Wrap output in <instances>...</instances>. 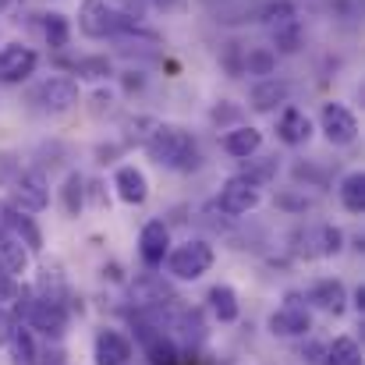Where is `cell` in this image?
I'll return each instance as SVG.
<instances>
[{
	"label": "cell",
	"mask_w": 365,
	"mask_h": 365,
	"mask_svg": "<svg viewBox=\"0 0 365 365\" xmlns=\"http://www.w3.org/2000/svg\"><path fill=\"white\" fill-rule=\"evenodd\" d=\"M145 153H149V160L153 163H160V167H170V170H181V174H188V170H195L199 167V145H195V138H192V131H185V128H178V124H153V131L145 135Z\"/></svg>",
	"instance_id": "1"
},
{
	"label": "cell",
	"mask_w": 365,
	"mask_h": 365,
	"mask_svg": "<svg viewBox=\"0 0 365 365\" xmlns=\"http://www.w3.org/2000/svg\"><path fill=\"white\" fill-rule=\"evenodd\" d=\"M213 259H217L213 245L202 242V238H188V242H181L178 248L167 252L163 266H167V273L174 280H199V277H206L213 269Z\"/></svg>",
	"instance_id": "2"
},
{
	"label": "cell",
	"mask_w": 365,
	"mask_h": 365,
	"mask_svg": "<svg viewBox=\"0 0 365 365\" xmlns=\"http://www.w3.org/2000/svg\"><path fill=\"white\" fill-rule=\"evenodd\" d=\"M259 202H262L259 185H255V181H248L245 174H235V178H227V181H224V188H220V195H217V202H213V206H217L224 217L238 220V217H245V213H252Z\"/></svg>",
	"instance_id": "3"
},
{
	"label": "cell",
	"mask_w": 365,
	"mask_h": 365,
	"mask_svg": "<svg viewBox=\"0 0 365 365\" xmlns=\"http://www.w3.org/2000/svg\"><path fill=\"white\" fill-rule=\"evenodd\" d=\"M7 188H11V206L21 213H43L50 206V185L43 170H21Z\"/></svg>",
	"instance_id": "4"
},
{
	"label": "cell",
	"mask_w": 365,
	"mask_h": 365,
	"mask_svg": "<svg viewBox=\"0 0 365 365\" xmlns=\"http://www.w3.org/2000/svg\"><path fill=\"white\" fill-rule=\"evenodd\" d=\"M25 327L50 337V341H61L68 334V305L64 302H50V298H32L29 302V312H25Z\"/></svg>",
	"instance_id": "5"
},
{
	"label": "cell",
	"mask_w": 365,
	"mask_h": 365,
	"mask_svg": "<svg viewBox=\"0 0 365 365\" xmlns=\"http://www.w3.org/2000/svg\"><path fill=\"white\" fill-rule=\"evenodd\" d=\"M32 100L39 103L43 114H68V110L78 103V82H75L71 75H53V78H46V82L36 89Z\"/></svg>",
	"instance_id": "6"
},
{
	"label": "cell",
	"mask_w": 365,
	"mask_h": 365,
	"mask_svg": "<svg viewBox=\"0 0 365 365\" xmlns=\"http://www.w3.org/2000/svg\"><path fill=\"white\" fill-rule=\"evenodd\" d=\"M319 128L330 145H351L359 138V118L344 103H323L319 110Z\"/></svg>",
	"instance_id": "7"
},
{
	"label": "cell",
	"mask_w": 365,
	"mask_h": 365,
	"mask_svg": "<svg viewBox=\"0 0 365 365\" xmlns=\"http://www.w3.org/2000/svg\"><path fill=\"white\" fill-rule=\"evenodd\" d=\"M178 294L170 291V284L160 277V273H142L135 284H131V305L135 312H149V309H160L167 302H174Z\"/></svg>",
	"instance_id": "8"
},
{
	"label": "cell",
	"mask_w": 365,
	"mask_h": 365,
	"mask_svg": "<svg viewBox=\"0 0 365 365\" xmlns=\"http://www.w3.org/2000/svg\"><path fill=\"white\" fill-rule=\"evenodd\" d=\"M36 64L39 57L32 46H21V43L0 46V82H25L36 71Z\"/></svg>",
	"instance_id": "9"
},
{
	"label": "cell",
	"mask_w": 365,
	"mask_h": 365,
	"mask_svg": "<svg viewBox=\"0 0 365 365\" xmlns=\"http://www.w3.org/2000/svg\"><path fill=\"white\" fill-rule=\"evenodd\" d=\"M167 252H170V227L163 220H149L142 227V235H138V255H142V262L149 269H156V266H163Z\"/></svg>",
	"instance_id": "10"
},
{
	"label": "cell",
	"mask_w": 365,
	"mask_h": 365,
	"mask_svg": "<svg viewBox=\"0 0 365 365\" xmlns=\"http://www.w3.org/2000/svg\"><path fill=\"white\" fill-rule=\"evenodd\" d=\"M269 334L273 337H309L312 334V316L309 309H302L298 302H287L284 309H277L269 316Z\"/></svg>",
	"instance_id": "11"
},
{
	"label": "cell",
	"mask_w": 365,
	"mask_h": 365,
	"mask_svg": "<svg viewBox=\"0 0 365 365\" xmlns=\"http://www.w3.org/2000/svg\"><path fill=\"white\" fill-rule=\"evenodd\" d=\"M287 100H291V86H287L284 78H277V75L259 78V82L252 86V93H248V107L259 110V114H269V110L284 107Z\"/></svg>",
	"instance_id": "12"
},
{
	"label": "cell",
	"mask_w": 365,
	"mask_h": 365,
	"mask_svg": "<svg viewBox=\"0 0 365 365\" xmlns=\"http://www.w3.org/2000/svg\"><path fill=\"white\" fill-rule=\"evenodd\" d=\"M0 227H4L7 235H14L29 252H39V248H43V235H39V227L32 224V213H21V210H14L11 202L0 206Z\"/></svg>",
	"instance_id": "13"
},
{
	"label": "cell",
	"mask_w": 365,
	"mask_h": 365,
	"mask_svg": "<svg viewBox=\"0 0 365 365\" xmlns=\"http://www.w3.org/2000/svg\"><path fill=\"white\" fill-rule=\"evenodd\" d=\"M93 359L96 365H128L131 362V341L124 337L121 330H100L96 344H93Z\"/></svg>",
	"instance_id": "14"
},
{
	"label": "cell",
	"mask_w": 365,
	"mask_h": 365,
	"mask_svg": "<svg viewBox=\"0 0 365 365\" xmlns=\"http://www.w3.org/2000/svg\"><path fill=\"white\" fill-rule=\"evenodd\" d=\"M309 302L319 305V309L330 312V316H344V309H348V287H344V280H337V277L316 280V284L309 287Z\"/></svg>",
	"instance_id": "15"
},
{
	"label": "cell",
	"mask_w": 365,
	"mask_h": 365,
	"mask_svg": "<svg viewBox=\"0 0 365 365\" xmlns=\"http://www.w3.org/2000/svg\"><path fill=\"white\" fill-rule=\"evenodd\" d=\"M277 138H280L284 145H305V142L312 138V121H309V114L298 110V107H284L280 118H277Z\"/></svg>",
	"instance_id": "16"
},
{
	"label": "cell",
	"mask_w": 365,
	"mask_h": 365,
	"mask_svg": "<svg viewBox=\"0 0 365 365\" xmlns=\"http://www.w3.org/2000/svg\"><path fill=\"white\" fill-rule=\"evenodd\" d=\"M220 145H224V153H227V156H235V160H248V156H255V153L262 149V131H259V128H252V124H235V128L220 138Z\"/></svg>",
	"instance_id": "17"
},
{
	"label": "cell",
	"mask_w": 365,
	"mask_h": 365,
	"mask_svg": "<svg viewBox=\"0 0 365 365\" xmlns=\"http://www.w3.org/2000/svg\"><path fill=\"white\" fill-rule=\"evenodd\" d=\"M114 188H118V199L128 202V206H142L145 199H149V181H145V174L138 170V167H118V174H114Z\"/></svg>",
	"instance_id": "18"
},
{
	"label": "cell",
	"mask_w": 365,
	"mask_h": 365,
	"mask_svg": "<svg viewBox=\"0 0 365 365\" xmlns=\"http://www.w3.org/2000/svg\"><path fill=\"white\" fill-rule=\"evenodd\" d=\"M0 269L7 277H21L29 269V248L7 231H0Z\"/></svg>",
	"instance_id": "19"
},
{
	"label": "cell",
	"mask_w": 365,
	"mask_h": 365,
	"mask_svg": "<svg viewBox=\"0 0 365 365\" xmlns=\"http://www.w3.org/2000/svg\"><path fill=\"white\" fill-rule=\"evenodd\" d=\"M7 348H11V365H39V344H36V337L25 323L14 327Z\"/></svg>",
	"instance_id": "20"
},
{
	"label": "cell",
	"mask_w": 365,
	"mask_h": 365,
	"mask_svg": "<svg viewBox=\"0 0 365 365\" xmlns=\"http://www.w3.org/2000/svg\"><path fill=\"white\" fill-rule=\"evenodd\" d=\"M210 312L220 319V323H238V316H242V305H238V294H235V287H227V284H217V287H210Z\"/></svg>",
	"instance_id": "21"
},
{
	"label": "cell",
	"mask_w": 365,
	"mask_h": 365,
	"mask_svg": "<svg viewBox=\"0 0 365 365\" xmlns=\"http://www.w3.org/2000/svg\"><path fill=\"white\" fill-rule=\"evenodd\" d=\"M323 365H362V348L355 337H334L323 351Z\"/></svg>",
	"instance_id": "22"
},
{
	"label": "cell",
	"mask_w": 365,
	"mask_h": 365,
	"mask_svg": "<svg viewBox=\"0 0 365 365\" xmlns=\"http://www.w3.org/2000/svg\"><path fill=\"white\" fill-rule=\"evenodd\" d=\"M36 298H50V302H71V291H68V280L61 269H43L39 280H36Z\"/></svg>",
	"instance_id": "23"
},
{
	"label": "cell",
	"mask_w": 365,
	"mask_h": 365,
	"mask_svg": "<svg viewBox=\"0 0 365 365\" xmlns=\"http://www.w3.org/2000/svg\"><path fill=\"white\" fill-rule=\"evenodd\" d=\"M341 206L348 210V213H362L365 210V174L362 170H351V174H344V181H341Z\"/></svg>",
	"instance_id": "24"
},
{
	"label": "cell",
	"mask_w": 365,
	"mask_h": 365,
	"mask_svg": "<svg viewBox=\"0 0 365 365\" xmlns=\"http://www.w3.org/2000/svg\"><path fill=\"white\" fill-rule=\"evenodd\" d=\"M242 75H259V78L277 75V50H269V46H255V50H248L245 61H242Z\"/></svg>",
	"instance_id": "25"
},
{
	"label": "cell",
	"mask_w": 365,
	"mask_h": 365,
	"mask_svg": "<svg viewBox=\"0 0 365 365\" xmlns=\"http://www.w3.org/2000/svg\"><path fill=\"white\" fill-rule=\"evenodd\" d=\"M269 36H273V43H277V53H298L302 43H305V32H302V21H298V18H294V21H284V25H277V29H269Z\"/></svg>",
	"instance_id": "26"
},
{
	"label": "cell",
	"mask_w": 365,
	"mask_h": 365,
	"mask_svg": "<svg viewBox=\"0 0 365 365\" xmlns=\"http://www.w3.org/2000/svg\"><path fill=\"white\" fill-rule=\"evenodd\" d=\"M43 32H46V43H50L53 50H64L68 39H71V25H68V18H64L61 11H50V14L43 18Z\"/></svg>",
	"instance_id": "27"
},
{
	"label": "cell",
	"mask_w": 365,
	"mask_h": 365,
	"mask_svg": "<svg viewBox=\"0 0 365 365\" xmlns=\"http://www.w3.org/2000/svg\"><path fill=\"white\" fill-rule=\"evenodd\" d=\"M61 202H64V213L68 217H78V210L86 206V181L78 174H68V181L61 188Z\"/></svg>",
	"instance_id": "28"
},
{
	"label": "cell",
	"mask_w": 365,
	"mask_h": 365,
	"mask_svg": "<svg viewBox=\"0 0 365 365\" xmlns=\"http://www.w3.org/2000/svg\"><path fill=\"white\" fill-rule=\"evenodd\" d=\"M262 25L266 29H277V25H284V21H294L298 18V11H294V4L291 0H273V4H266L262 7Z\"/></svg>",
	"instance_id": "29"
},
{
	"label": "cell",
	"mask_w": 365,
	"mask_h": 365,
	"mask_svg": "<svg viewBox=\"0 0 365 365\" xmlns=\"http://www.w3.org/2000/svg\"><path fill=\"white\" fill-rule=\"evenodd\" d=\"M75 75H78V78H93V82H100V78H110L114 68H110L107 57H82V61H75Z\"/></svg>",
	"instance_id": "30"
},
{
	"label": "cell",
	"mask_w": 365,
	"mask_h": 365,
	"mask_svg": "<svg viewBox=\"0 0 365 365\" xmlns=\"http://www.w3.org/2000/svg\"><path fill=\"white\" fill-rule=\"evenodd\" d=\"M277 170H280V163H277V156H262V160H255V163H248L242 174L248 178V181H255L259 188L262 185H269L273 178H277Z\"/></svg>",
	"instance_id": "31"
},
{
	"label": "cell",
	"mask_w": 365,
	"mask_h": 365,
	"mask_svg": "<svg viewBox=\"0 0 365 365\" xmlns=\"http://www.w3.org/2000/svg\"><path fill=\"white\" fill-rule=\"evenodd\" d=\"M210 121L217 124V128H227V124L242 121V110H238L235 103H227V100H224V103H217V107L210 110Z\"/></svg>",
	"instance_id": "32"
},
{
	"label": "cell",
	"mask_w": 365,
	"mask_h": 365,
	"mask_svg": "<svg viewBox=\"0 0 365 365\" xmlns=\"http://www.w3.org/2000/svg\"><path fill=\"white\" fill-rule=\"evenodd\" d=\"M18 174H21L18 156H14V153H0V188H7V185H11Z\"/></svg>",
	"instance_id": "33"
},
{
	"label": "cell",
	"mask_w": 365,
	"mask_h": 365,
	"mask_svg": "<svg viewBox=\"0 0 365 365\" xmlns=\"http://www.w3.org/2000/svg\"><path fill=\"white\" fill-rule=\"evenodd\" d=\"M277 206H280V210H291V213H305V210H312V199H305V195H291V192H280V195H277Z\"/></svg>",
	"instance_id": "34"
},
{
	"label": "cell",
	"mask_w": 365,
	"mask_h": 365,
	"mask_svg": "<svg viewBox=\"0 0 365 365\" xmlns=\"http://www.w3.org/2000/svg\"><path fill=\"white\" fill-rule=\"evenodd\" d=\"M242 61H245L242 43H227V53H224V64H227V71H231V75H242Z\"/></svg>",
	"instance_id": "35"
},
{
	"label": "cell",
	"mask_w": 365,
	"mask_h": 365,
	"mask_svg": "<svg viewBox=\"0 0 365 365\" xmlns=\"http://www.w3.org/2000/svg\"><path fill=\"white\" fill-rule=\"evenodd\" d=\"M110 107H114V93H110V89H100V93L93 96V107H89V110H93V118H103Z\"/></svg>",
	"instance_id": "36"
},
{
	"label": "cell",
	"mask_w": 365,
	"mask_h": 365,
	"mask_svg": "<svg viewBox=\"0 0 365 365\" xmlns=\"http://www.w3.org/2000/svg\"><path fill=\"white\" fill-rule=\"evenodd\" d=\"M14 327H18V319H14V312L0 305V344H7V341H11V334H14Z\"/></svg>",
	"instance_id": "37"
},
{
	"label": "cell",
	"mask_w": 365,
	"mask_h": 365,
	"mask_svg": "<svg viewBox=\"0 0 365 365\" xmlns=\"http://www.w3.org/2000/svg\"><path fill=\"white\" fill-rule=\"evenodd\" d=\"M14 294H18V284H14V277H7V273L0 269V305H4V302H11Z\"/></svg>",
	"instance_id": "38"
},
{
	"label": "cell",
	"mask_w": 365,
	"mask_h": 365,
	"mask_svg": "<svg viewBox=\"0 0 365 365\" xmlns=\"http://www.w3.org/2000/svg\"><path fill=\"white\" fill-rule=\"evenodd\" d=\"M39 365H68V362H64L61 348H46V351H39Z\"/></svg>",
	"instance_id": "39"
},
{
	"label": "cell",
	"mask_w": 365,
	"mask_h": 365,
	"mask_svg": "<svg viewBox=\"0 0 365 365\" xmlns=\"http://www.w3.org/2000/svg\"><path fill=\"white\" fill-rule=\"evenodd\" d=\"M153 4H156V7H160V11H174V7H178V4H181V0H153Z\"/></svg>",
	"instance_id": "40"
},
{
	"label": "cell",
	"mask_w": 365,
	"mask_h": 365,
	"mask_svg": "<svg viewBox=\"0 0 365 365\" xmlns=\"http://www.w3.org/2000/svg\"><path fill=\"white\" fill-rule=\"evenodd\" d=\"M355 309H359V312L365 309V284L359 287V291H355Z\"/></svg>",
	"instance_id": "41"
},
{
	"label": "cell",
	"mask_w": 365,
	"mask_h": 365,
	"mask_svg": "<svg viewBox=\"0 0 365 365\" xmlns=\"http://www.w3.org/2000/svg\"><path fill=\"white\" fill-rule=\"evenodd\" d=\"M0 231H4V227H0Z\"/></svg>",
	"instance_id": "42"
}]
</instances>
